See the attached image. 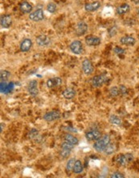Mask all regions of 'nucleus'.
I'll use <instances>...</instances> for the list:
<instances>
[{
    "instance_id": "nucleus-25",
    "label": "nucleus",
    "mask_w": 139,
    "mask_h": 178,
    "mask_svg": "<svg viewBox=\"0 0 139 178\" xmlns=\"http://www.w3.org/2000/svg\"><path fill=\"white\" fill-rule=\"evenodd\" d=\"M114 151H115V147H114V145H113V144H108V146L105 147V152L106 153L107 155H111V154H113V153L114 152Z\"/></svg>"
},
{
    "instance_id": "nucleus-21",
    "label": "nucleus",
    "mask_w": 139,
    "mask_h": 178,
    "mask_svg": "<svg viewBox=\"0 0 139 178\" xmlns=\"http://www.w3.org/2000/svg\"><path fill=\"white\" fill-rule=\"evenodd\" d=\"M83 169H84V167H83L82 162L81 160H76L75 165H74V168H73V172L78 174V173H81L82 172Z\"/></svg>"
},
{
    "instance_id": "nucleus-29",
    "label": "nucleus",
    "mask_w": 139,
    "mask_h": 178,
    "mask_svg": "<svg viewBox=\"0 0 139 178\" xmlns=\"http://www.w3.org/2000/svg\"><path fill=\"white\" fill-rule=\"evenodd\" d=\"M47 11H49L50 13H54L55 11H56V5L55 3H51L47 5Z\"/></svg>"
},
{
    "instance_id": "nucleus-6",
    "label": "nucleus",
    "mask_w": 139,
    "mask_h": 178,
    "mask_svg": "<svg viewBox=\"0 0 139 178\" xmlns=\"http://www.w3.org/2000/svg\"><path fill=\"white\" fill-rule=\"evenodd\" d=\"M29 18L33 21H40L43 19V11L42 9H38L29 15Z\"/></svg>"
},
{
    "instance_id": "nucleus-10",
    "label": "nucleus",
    "mask_w": 139,
    "mask_h": 178,
    "mask_svg": "<svg viewBox=\"0 0 139 178\" xmlns=\"http://www.w3.org/2000/svg\"><path fill=\"white\" fill-rule=\"evenodd\" d=\"M88 30V26L85 22H79L76 24V33L78 36H82L87 32Z\"/></svg>"
},
{
    "instance_id": "nucleus-28",
    "label": "nucleus",
    "mask_w": 139,
    "mask_h": 178,
    "mask_svg": "<svg viewBox=\"0 0 139 178\" xmlns=\"http://www.w3.org/2000/svg\"><path fill=\"white\" fill-rule=\"evenodd\" d=\"M73 146L72 143H70V142H67V141H65L64 142H63L62 144H61V148L62 149H66V150H70V151H72V148H73Z\"/></svg>"
},
{
    "instance_id": "nucleus-18",
    "label": "nucleus",
    "mask_w": 139,
    "mask_h": 178,
    "mask_svg": "<svg viewBox=\"0 0 139 178\" xmlns=\"http://www.w3.org/2000/svg\"><path fill=\"white\" fill-rule=\"evenodd\" d=\"M121 43L126 45H133L135 44V39L133 36H123L121 38Z\"/></svg>"
},
{
    "instance_id": "nucleus-13",
    "label": "nucleus",
    "mask_w": 139,
    "mask_h": 178,
    "mask_svg": "<svg viewBox=\"0 0 139 178\" xmlns=\"http://www.w3.org/2000/svg\"><path fill=\"white\" fill-rule=\"evenodd\" d=\"M0 24H1V26H2L3 28H4V29L9 28V27L11 25V24H12L11 17L10 15H3V16L1 17Z\"/></svg>"
},
{
    "instance_id": "nucleus-22",
    "label": "nucleus",
    "mask_w": 139,
    "mask_h": 178,
    "mask_svg": "<svg viewBox=\"0 0 139 178\" xmlns=\"http://www.w3.org/2000/svg\"><path fill=\"white\" fill-rule=\"evenodd\" d=\"M129 10V6L128 4H123L117 8V13L118 15H123L128 12Z\"/></svg>"
},
{
    "instance_id": "nucleus-26",
    "label": "nucleus",
    "mask_w": 139,
    "mask_h": 178,
    "mask_svg": "<svg viewBox=\"0 0 139 178\" xmlns=\"http://www.w3.org/2000/svg\"><path fill=\"white\" fill-rule=\"evenodd\" d=\"M120 93V90L118 89V87H113L110 89L109 91V95L113 97H115V96H118V95Z\"/></svg>"
},
{
    "instance_id": "nucleus-11",
    "label": "nucleus",
    "mask_w": 139,
    "mask_h": 178,
    "mask_svg": "<svg viewBox=\"0 0 139 178\" xmlns=\"http://www.w3.org/2000/svg\"><path fill=\"white\" fill-rule=\"evenodd\" d=\"M107 78L105 75H96V76L93 77V80H92V84L93 87H100L102 84L106 82Z\"/></svg>"
},
{
    "instance_id": "nucleus-2",
    "label": "nucleus",
    "mask_w": 139,
    "mask_h": 178,
    "mask_svg": "<svg viewBox=\"0 0 139 178\" xmlns=\"http://www.w3.org/2000/svg\"><path fill=\"white\" fill-rule=\"evenodd\" d=\"M133 160V156L132 154H125V155H121L117 157V163L121 166H126L129 163H130Z\"/></svg>"
},
{
    "instance_id": "nucleus-1",
    "label": "nucleus",
    "mask_w": 139,
    "mask_h": 178,
    "mask_svg": "<svg viewBox=\"0 0 139 178\" xmlns=\"http://www.w3.org/2000/svg\"><path fill=\"white\" fill-rule=\"evenodd\" d=\"M110 142V138L109 136L107 135H103L102 137H100L99 139L96 140V142L93 144V147L98 152H101L104 151L105 147H107L108 144Z\"/></svg>"
},
{
    "instance_id": "nucleus-32",
    "label": "nucleus",
    "mask_w": 139,
    "mask_h": 178,
    "mask_svg": "<svg viewBox=\"0 0 139 178\" xmlns=\"http://www.w3.org/2000/svg\"><path fill=\"white\" fill-rule=\"evenodd\" d=\"M111 178H124L125 177V176L122 174V173H121V172H114L113 174L110 176Z\"/></svg>"
},
{
    "instance_id": "nucleus-30",
    "label": "nucleus",
    "mask_w": 139,
    "mask_h": 178,
    "mask_svg": "<svg viewBox=\"0 0 139 178\" xmlns=\"http://www.w3.org/2000/svg\"><path fill=\"white\" fill-rule=\"evenodd\" d=\"M70 152H71V151H70V150L62 149L61 151V156L62 157L63 159H64V158H66V157H68V156H69Z\"/></svg>"
},
{
    "instance_id": "nucleus-31",
    "label": "nucleus",
    "mask_w": 139,
    "mask_h": 178,
    "mask_svg": "<svg viewBox=\"0 0 139 178\" xmlns=\"http://www.w3.org/2000/svg\"><path fill=\"white\" fill-rule=\"evenodd\" d=\"M114 53L118 55L124 54L125 52V50H123V49H121V48H120V47H116L115 49H114Z\"/></svg>"
},
{
    "instance_id": "nucleus-12",
    "label": "nucleus",
    "mask_w": 139,
    "mask_h": 178,
    "mask_svg": "<svg viewBox=\"0 0 139 178\" xmlns=\"http://www.w3.org/2000/svg\"><path fill=\"white\" fill-rule=\"evenodd\" d=\"M100 135H101V134H100V131H92L86 133L85 138L89 141H94V140L99 139L100 138Z\"/></svg>"
},
{
    "instance_id": "nucleus-7",
    "label": "nucleus",
    "mask_w": 139,
    "mask_h": 178,
    "mask_svg": "<svg viewBox=\"0 0 139 178\" xmlns=\"http://www.w3.org/2000/svg\"><path fill=\"white\" fill-rule=\"evenodd\" d=\"M85 42L88 45L90 46H96L100 44V39L99 37L96 36H93V35H89V36H86Z\"/></svg>"
},
{
    "instance_id": "nucleus-19",
    "label": "nucleus",
    "mask_w": 139,
    "mask_h": 178,
    "mask_svg": "<svg viewBox=\"0 0 139 178\" xmlns=\"http://www.w3.org/2000/svg\"><path fill=\"white\" fill-rule=\"evenodd\" d=\"M100 4L99 2H94L92 3L85 4V10L88 11H94L100 7Z\"/></svg>"
},
{
    "instance_id": "nucleus-34",
    "label": "nucleus",
    "mask_w": 139,
    "mask_h": 178,
    "mask_svg": "<svg viewBox=\"0 0 139 178\" xmlns=\"http://www.w3.org/2000/svg\"><path fill=\"white\" fill-rule=\"evenodd\" d=\"M119 90H120V93H121L122 96H125V95L127 93V89H126V87H125V86H123V85H121V86H120Z\"/></svg>"
},
{
    "instance_id": "nucleus-4",
    "label": "nucleus",
    "mask_w": 139,
    "mask_h": 178,
    "mask_svg": "<svg viewBox=\"0 0 139 178\" xmlns=\"http://www.w3.org/2000/svg\"><path fill=\"white\" fill-rule=\"evenodd\" d=\"M61 113L58 111H52L45 113L43 115V119L46 121H52L57 120L61 117Z\"/></svg>"
},
{
    "instance_id": "nucleus-15",
    "label": "nucleus",
    "mask_w": 139,
    "mask_h": 178,
    "mask_svg": "<svg viewBox=\"0 0 139 178\" xmlns=\"http://www.w3.org/2000/svg\"><path fill=\"white\" fill-rule=\"evenodd\" d=\"M32 45V42L31 39L26 38L23 40L20 44V50L22 52H28V51L31 49Z\"/></svg>"
},
{
    "instance_id": "nucleus-23",
    "label": "nucleus",
    "mask_w": 139,
    "mask_h": 178,
    "mask_svg": "<svg viewBox=\"0 0 139 178\" xmlns=\"http://www.w3.org/2000/svg\"><path fill=\"white\" fill-rule=\"evenodd\" d=\"M109 122L113 125H116V126H121V120L119 117L116 116V115H111L109 118Z\"/></svg>"
},
{
    "instance_id": "nucleus-27",
    "label": "nucleus",
    "mask_w": 139,
    "mask_h": 178,
    "mask_svg": "<svg viewBox=\"0 0 139 178\" xmlns=\"http://www.w3.org/2000/svg\"><path fill=\"white\" fill-rule=\"evenodd\" d=\"M9 76H10V73L8 72L7 71H2L1 73H0V78H1L2 82H3H3L4 81H6Z\"/></svg>"
},
{
    "instance_id": "nucleus-9",
    "label": "nucleus",
    "mask_w": 139,
    "mask_h": 178,
    "mask_svg": "<svg viewBox=\"0 0 139 178\" xmlns=\"http://www.w3.org/2000/svg\"><path fill=\"white\" fill-rule=\"evenodd\" d=\"M28 91L32 96H36L39 93L38 90V84L36 80H32L28 85Z\"/></svg>"
},
{
    "instance_id": "nucleus-17",
    "label": "nucleus",
    "mask_w": 139,
    "mask_h": 178,
    "mask_svg": "<svg viewBox=\"0 0 139 178\" xmlns=\"http://www.w3.org/2000/svg\"><path fill=\"white\" fill-rule=\"evenodd\" d=\"M62 95H63V96H64L65 99L71 100V99L73 98L76 96V91L73 88L68 87V88H66V89L63 91Z\"/></svg>"
},
{
    "instance_id": "nucleus-35",
    "label": "nucleus",
    "mask_w": 139,
    "mask_h": 178,
    "mask_svg": "<svg viewBox=\"0 0 139 178\" xmlns=\"http://www.w3.org/2000/svg\"><path fill=\"white\" fill-rule=\"evenodd\" d=\"M3 131V123L1 124V132Z\"/></svg>"
},
{
    "instance_id": "nucleus-20",
    "label": "nucleus",
    "mask_w": 139,
    "mask_h": 178,
    "mask_svg": "<svg viewBox=\"0 0 139 178\" xmlns=\"http://www.w3.org/2000/svg\"><path fill=\"white\" fill-rule=\"evenodd\" d=\"M64 140L67 141V142H70L72 145H77L79 143V140L78 138H76L75 136L72 135H66L64 136Z\"/></svg>"
},
{
    "instance_id": "nucleus-24",
    "label": "nucleus",
    "mask_w": 139,
    "mask_h": 178,
    "mask_svg": "<svg viewBox=\"0 0 139 178\" xmlns=\"http://www.w3.org/2000/svg\"><path fill=\"white\" fill-rule=\"evenodd\" d=\"M75 163H76V160L74 158H72V159H70V160H68V163H67V165H66L67 170H68V171H72V170H73Z\"/></svg>"
},
{
    "instance_id": "nucleus-36",
    "label": "nucleus",
    "mask_w": 139,
    "mask_h": 178,
    "mask_svg": "<svg viewBox=\"0 0 139 178\" xmlns=\"http://www.w3.org/2000/svg\"><path fill=\"white\" fill-rule=\"evenodd\" d=\"M138 14H139V11H138Z\"/></svg>"
},
{
    "instance_id": "nucleus-16",
    "label": "nucleus",
    "mask_w": 139,
    "mask_h": 178,
    "mask_svg": "<svg viewBox=\"0 0 139 178\" xmlns=\"http://www.w3.org/2000/svg\"><path fill=\"white\" fill-rule=\"evenodd\" d=\"M19 9L23 13H31V11H32V7L29 3L23 1L19 4Z\"/></svg>"
},
{
    "instance_id": "nucleus-3",
    "label": "nucleus",
    "mask_w": 139,
    "mask_h": 178,
    "mask_svg": "<svg viewBox=\"0 0 139 178\" xmlns=\"http://www.w3.org/2000/svg\"><path fill=\"white\" fill-rule=\"evenodd\" d=\"M69 47L72 52H73L75 54H81L83 52L82 43L79 40H74L73 42H72Z\"/></svg>"
},
{
    "instance_id": "nucleus-33",
    "label": "nucleus",
    "mask_w": 139,
    "mask_h": 178,
    "mask_svg": "<svg viewBox=\"0 0 139 178\" xmlns=\"http://www.w3.org/2000/svg\"><path fill=\"white\" fill-rule=\"evenodd\" d=\"M38 135V131H36V129H33V130L29 133V137L31 138H35V137H36V135Z\"/></svg>"
},
{
    "instance_id": "nucleus-5",
    "label": "nucleus",
    "mask_w": 139,
    "mask_h": 178,
    "mask_svg": "<svg viewBox=\"0 0 139 178\" xmlns=\"http://www.w3.org/2000/svg\"><path fill=\"white\" fill-rule=\"evenodd\" d=\"M82 70L85 75H91L94 71L92 62L89 59H85L82 62Z\"/></svg>"
},
{
    "instance_id": "nucleus-14",
    "label": "nucleus",
    "mask_w": 139,
    "mask_h": 178,
    "mask_svg": "<svg viewBox=\"0 0 139 178\" xmlns=\"http://www.w3.org/2000/svg\"><path fill=\"white\" fill-rule=\"evenodd\" d=\"M61 84H62V80L59 77H55V78H52V79H49L47 81V86L49 88L60 86Z\"/></svg>"
},
{
    "instance_id": "nucleus-8",
    "label": "nucleus",
    "mask_w": 139,
    "mask_h": 178,
    "mask_svg": "<svg viewBox=\"0 0 139 178\" xmlns=\"http://www.w3.org/2000/svg\"><path fill=\"white\" fill-rule=\"evenodd\" d=\"M50 38L45 35H39L36 38V43L39 46H47L50 45Z\"/></svg>"
}]
</instances>
